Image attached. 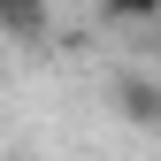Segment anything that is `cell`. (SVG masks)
<instances>
[{
  "mask_svg": "<svg viewBox=\"0 0 161 161\" xmlns=\"http://www.w3.org/2000/svg\"><path fill=\"white\" fill-rule=\"evenodd\" d=\"M100 8H108V15H123V23H153V15H161V0H100Z\"/></svg>",
  "mask_w": 161,
  "mask_h": 161,
  "instance_id": "obj_2",
  "label": "cell"
},
{
  "mask_svg": "<svg viewBox=\"0 0 161 161\" xmlns=\"http://www.w3.org/2000/svg\"><path fill=\"white\" fill-rule=\"evenodd\" d=\"M115 100H123V115H130L138 130H161V77H123Z\"/></svg>",
  "mask_w": 161,
  "mask_h": 161,
  "instance_id": "obj_1",
  "label": "cell"
},
{
  "mask_svg": "<svg viewBox=\"0 0 161 161\" xmlns=\"http://www.w3.org/2000/svg\"><path fill=\"white\" fill-rule=\"evenodd\" d=\"M0 15H23V0H0Z\"/></svg>",
  "mask_w": 161,
  "mask_h": 161,
  "instance_id": "obj_3",
  "label": "cell"
},
{
  "mask_svg": "<svg viewBox=\"0 0 161 161\" xmlns=\"http://www.w3.org/2000/svg\"><path fill=\"white\" fill-rule=\"evenodd\" d=\"M153 77H161V54H153Z\"/></svg>",
  "mask_w": 161,
  "mask_h": 161,
  "instance_id": "obj_4",
  "label": "cell"
}]
</instances>
